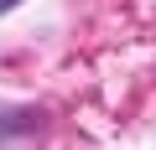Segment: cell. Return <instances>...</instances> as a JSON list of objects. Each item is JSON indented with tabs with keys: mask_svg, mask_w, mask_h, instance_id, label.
I'll return each mask as SVG.
<instances>
[{
	"mask_svg": "<svg viewBox=\"0 0 156 150\" xmlns=\"http://www.w3.org/2000/svg\"><path fill=\"white\" fill-rule=\"evenodd\" d=\"M47 109H0V140H26L47 124Z\"/></svg>",
	"mask_w": 156,
	"mask_h": 150,
	"instance_id": "obj_1",
	"label": "cell"
},
{
	"mask_svg": "<svg viewBox=\"0 0 156 150\" xmlns=\"http://www.w3.org/2000/svg\"><path fill=\"white\" fill-rule=\"evenodd\" d=\"M16 5H21V0H0V16H5V11H16Z\"/></svg>",
	"mask_w": 156,
	"mask_h": 150,
	"instance_id": "obj_2",
	"label": "cell"
}]
</instances>
